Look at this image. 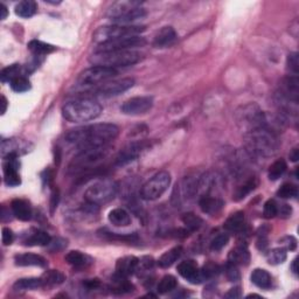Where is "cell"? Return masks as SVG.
Masks as SVG:
<instances>
[{
    "mask_svg": "<svg viewBox=\"0 0 299 299\" xmlns=\"http://www.w3.org/2000/svg\"><path fill=\"white\" fill-rule=\"evenodd\" d=\"M298 195V188L293 183H284L280 187V190L277 191V196H280L282 199H291L296 198Z\"/></svg>",
    "mask_w": 299,
    "mask_h": 299,
    "instance_id": "43",
    "label": "cell"
},
{
    "mask_svg": "<svg viewBox=\"0 0 299 299\" xmlns=\"http://www.w3.org/2000/svg\"><path fill=\"white\" fill-rule=\"evenodd\" d=\"M120 134V129L110 123H100L88 126L73 129L65 134V141L74 144L79 149L85 150L91 147L108 145Z\"/></svg>",
    "mask_w": 299,
    "mask_h": 299,
    "instance_id": "1",
    "label": "cell"
},
{
    "mask_svg": "<svg viewBox=\"0 0 299 299\" xmlns=\"http://www.w3.org/2000/svg\"><path fill=\"white\" fill-rule=\"evenodd\" d=\"M134 84L133 79H122L117 81L105 82V83L101 84L95 90H90L87 94H94V96L100 97H112L121 95V94L128 91L130 88H132Z\"/></svg>",
    "mask_w": 299,
    "mask_h": 299,
    "instance_id": "12",
    "label": "cell"
},
{
    "mask_svg": "<svg viewBox=\"0 0 299 299\" xmlns=\"http://www.w3.org/2000/svg\"><path fill=\"white\" fill-rule=\"evenodd\" d=\"M11 210L16 219L21 221H30L32 219V207L26 200L14 199L11 202Z\"/></svg>",
    "mask_w": 299,
    "mask_h": 299,
    "instance_id": "23",
    "label": "cell"
},
{
    "mask_svg": "<svg viewBox=\"0 0 299 299\" xmlns=\"http://www.w3.org/2000/svg\"><path fill=\"white\" fill-rule=\"evenodd\" d=\"M28 49H30L35 56H43L49 54V53H53L56 48L54 46H52V44L42 42V41L32 40L31 42L28 43Z\"/></svg>",
    "mask_w": 299,
    "mask_h": 299,
    "instance_id": "33",
    "label": "cell"
},
{
    "mask_svg": "<svg viewBox=\"0 0 299 299\" xmlns=\"http://www.w3.org/2000/svg\"><path fill=\"white\" fill-rule=\"evenodd\" d=\"M110 149L108 145L100 147H91V149L82 150L81 152L73 159L69 165V173L83 174L85 172L98 171L100 163L108 157Z\"/></svg>",
    "mask_w": 299,
    "mask_h": 299,
    "instance_id": "4",
    "label": "cell"
},
{
    "mask_svg": "<svg viewBox=\"0 0 299 299\" xmlns=\"http://www.w3.org/2000/svg\"><path fill=\"white\" fill-rule=\"evenodd\" d=\"M182 255V248L178 245V247H174L170 249L169 251H166L165 254H163L160 259L158 261V264L160 268H170L171 265H173L175 262H177L180 256Z\"/></svg>",
    "mask_w": 299,
    "mask_h": 299,
    "instance_id": "28",
    "label": "cell"
},
{
    "mask_svg": "<svg viewBox=\"0 0 299 299\" xmlns=\"http://www.w3.org/2000/svg\"><path fill=\"white\" fill-rule=\"evenodd\" d=\"M257 186V180L256 178H250L245 181L243 185L237 187V190L234 194V200L236 201H240V200H243L248 194H250L251 192L255 190Z\"/></svg>",
    "mask_w": 299,
    "mask_h": 299,
    "instance_id": "35",
    "label": "cell"
},
{
    "mask_svg": "<svg viewBox=\"0 0 299 299\" xmlns=\"http://www.w3.org/2000/svg\"><path fill=\"white\" fill-rule=\"evenodd\" d=\"M290 159H291L292 162H297L299 159V153H298V149L296 147V149L292 150V152L290 153Z\"/></svg>",
    "mask_w": 299,
    "mask_h": 299,
    "instance_id": "56",
    "label": "cell"
},
{
    "mask_svg": "<svg viewBox=\"0 0 299 299\" xmlns=\"http://www.w3.org/2000/svg\"><path fill=\"white\" fill-rule=\"evenodd\" d=\"M286 169H288V165H286V162L284 160V159H278V160H276L271 166L269 167V172H268L269 179L272 180V181L278 180L285 173Z\"/></svg>",
    "mask_w": 299,
    "mask_h": 299,
    "instance_id": "36",
    "label": "cell"
},
{
    "mask_svg": "<svg viewBox=\"0 0 299 299\" xmlns=\"http://www.w3.org/2000/svg\"><path fill=\"white\" fill-rule=\"evenodd\" d=\"M65 120L71 123H84L96 120L102 113V106L91 97H81L65 104L62 108Z\"/></svg>",
    "mask_w": 299,
    "mask_h": 299,
    "instance_id": "3",
    "label": "cell"
},
{
    "mask_svg": "<svg viewBox=\"0 0 299 299\" xmlns=\"http://www.w3.org/2000/svg\"><path fill=\"white\" fill-rule=\"evenodd\" d=\"M41 278H42L43 285H59L62 284L65 281L64 275L62 272H60L59 270H51V271H47Z\"/></svg>",
    "mask_w": 299,
    "mask_h": 299,
    "instance_id": "39",
    "label": "cell"
},
{
    "mask_svg": "<svg viewBox=\"0 0 299 299\" xmlns=\"http://www.w3.org/2000/svg\"><path fill=\"white\" fill-rule=\"evenodd\" d=\"M228 262L237 265V267L239 265H248L249 262H250V254H249L247 248L243 247V245H240V247L233 249L229 252Z\"/></svg>",
    "mask_w": 299,
    "mask_h": 299,
    "instance_id": "25",
    "label": "cell"
},
{
    "mask_svg": "<svg viewBox=\"0 0 299 299\" xmlns=\"http://www.w3.org/2000/svg\"><path fill=\"white\" fill-rule=\"evenodd\" d=\"M244 144L248 152L256 157H273L280 150L278 137L273 131L268 128L257 129L244 133Z\"/></svg>",
    "mask_w": 299,
    "mask_h": 299,
    "instance_id": "2",
    "label": "cell"
},
{
    "mask_svg": "<svg viewBox=\"0 0 299 299\" xmlns=\"http://www.w3.org/2000/svg\"><path fill=\"white\" fill-rule=\"evenodd\" d=\"M142 60V54L136 51H111L95 52L90 57V63L94 65L108 68L129 67L138 63Z\"/></svg>",
    "mask_w": 299,
    "mask_h": 299,
    "instance_id": "5",
    "label": "cell"
},
{
    "mask_svg": "<svg viewBox=\"0 0 299 299\" xmlns=\"http://www.w3.org/2000/svg\"><path fill=\"white\" fill-rule=\"evenodd\" d=\"M14 262H15V265H18V267L44 268L47 265L46 259H43V257L40 255H36V254H31V252H25V254L15 255Z\"/></svg>",
    "mask_w": 299,
    "mask_h": 299,
    "instance_id": "21",
    "label": "cell"
},
{
    "mask_svg": "<svg viewBox=\"0 0 299 299\" xmlns=\"http://www.w3.org/2000/svg\"><path fill=\"white\" fill-rule=\"evenodd\" d=\"M118 193V183L111 179L101 180L90 186L84 193L85 201L94 206L105 204L114 199Z\"/></svg>",
    "mask_w": 299,
    "mask_h": 299,
    "instance_id": "9",
    "label": "cell"
},
{
    "mask_svg": "<svg viewBox=\"0 0 299 299\" xmlns=\"http://www.w3.org/2000/svg\"><path fill=\"white\" fill-rule=\"evenodd\" d=\"M280 94L290 101L297 102L298 103V96H299V81L298 76L290 75L285 77L281 84V91Z\"/></svg>",
    "mask_w": 299,
    "mask_h": 299,
    "instance_id": "18",
    "label": "cell"
},
{
    "mask_svg": "<svg viewBox=\"0 0 299 299\" xmlns=\"http://www.w3.org/2000/svg\"><path fill=\"white\" fill-rule=\"evenodd\" d=\"M128 277L124 276H120V275H114L113 280H112V286H111V291L113 293L117 294H123V293H129L133 291V285L130 283V282L126 280Z\"/></svg>",
    "mask_w": 299,
    "mask_h": 299,
    "instance_id": "29",
    "label": "cell"
},
{
    "mask_svg": "<svg viewBox=\"0 0 299 299\" xmlns=\"http://www.w3.org/2000/svg\"><path fill=\"white\" fill-rule=\"evenodd\" d=\"M241 296H242V292H241L240 288H233V289L229 290L226 294H224V297L226 298H232V299L240 298Z\"/></svg>",
    "mask_w": 299,
    "mask_h": 299,
    "instance_id": "52",
    "label": "cell"
},
{
    "mask_svg": "<svg viewBox=\"0 0 299 299\" xmlns=\"http://www.w3.org/2000/svg\"><path fill=\"white\" fill-rule=\"evenodd\" d=\"M36 10H38V6L33 0H24L15 6V13L20 18H31L35 14Z\"/></svg>",
    "mask_w": 299,
    "mask_h": 299,
    "instance_id": "32",
    "label": "cell"
},
{
    "mask_svg": "<svg viewBox=\"0 0 299 299\" xmlns=\"http://www.w3.org/2000/svg\"><path fill=\"white\" fill-rule=\"evenodd\" d=\"M291 270L294 275H297L298 273V269H297V260H293L292 261V264H291Z\"/></svg>",
    "mask_w": 299,
    "mask_h": 299,
    "instance_id": "58",
    "label": "cell"
},
{
    "mask_svg": "<svg viewBox=\"0 0 299 299\" xmlns=\"http://www.w3.org/2000/svg\"><path fill=\"white\" fill-rule=\"evenodd\" d=\"M52 237L46 232L35 231L33 234L27 237L25 241V244L27 245H48L51 243Z\"/></svg>",
    "mask_w": 299,
    "mask_h": 299,
    "instance_id": "34",
    "label": "cell"
},
{
    "mask_svg": "<svg viewBox=\"0 0 299 299\" xmlns=\"http://www.w3.org/2000/svg\"><path fill=\"white\" fill-rule=\"evenodd\" d=\"M146 147L147 144L145 142L131 143V144L126 145L124 149L117 154L116 159H114V163H116V165L118 166H124L126 164L132 163L142 154V152L146 149Z\"/></svg>",
    "mask_w": 299,
    "mask_h": 299,
    "instance_id": "16",
    "label": "cell"
},
{
    "mask_svg": "<svg viewBox=\"0 0 299 299\" xmlns=\"http://www.w3.org/2000/svg\"><path fill=\"white\" fill-rule=\"evenodd\" d=\"M235 121L237 126L244 133L257 129L268 128L267 116L263 110L255 103L241 105L235 111Z\"/></svg>",
    "mask_w": 299,
    "mask_h": 299,
    "instance_id": "7",
    "label": "cell"
},
{
    "mask_svg": "<svg viewBox=\"0 0 299 299\" xmlns=\"http://www.w3.org/2000/svg\"><path fill=\"white\" fill-rule=\"evenodd\" d=\"M59 191L54 190L52 193V201H51V207H52V211H54L55 208L57 207V203H59Z\"/></svg>",
    "mask_w": 299,
    "mask_h": 299,
    "instance_id": "54",
    "label": "cell"
},
{
    "mask_svg": "<svg viewBox=\"0 0 299 299\" xmlns=\"http://www.w3.org/2000/svg\"><path fill=\"white\" fill-rule=\"evenodd\" d=\"M20 71H21V67H20V64H12V65H8V67L4 68L2 71V74H0V79H2L3 83H11L12 81L16 77L21 76L20 75Z\"/></svg>",
    "mask_w": 299,
    "mask_h": 299,
    "instance_id": "38",
    "label": "cell"
},
{
    "mask_svg": "<svg viewBox=\"0 0 299 299\" xmlns=\"http://www.w3.org/2000/svg\"><path fill=\"white\" fill-rule=\"evenodd\" d=\"M2 101H3V109H2V113L4 114L6 112V109H7V100L5 96H2Z\"/></svg>",
    "mask_w": 299,
    "mask_h": 299,
    "instance_id": "57",
    "label": "cell"
},
{
    "mask_svg": "<svg viewBox=\"0 0 299 299\" xmlns=\"http://www.w3.org/2000/svg\"><path fill=\"white\" fill-rule=\"evenodd\" d=\"M146 44V40L142 36H129L109 42L98 44L96 52H111V51H134V48L143 47Z\"/></svg>",
    "mask_w": 299,
    "mask_h": 299,
    "instance_id": "13",
    "label": "cell"
},
{
    "mask_svg": "<svg viewBox=\"0 0 299 299\" xmlns=\"http://www.w3.org/2000/svg\"><path fill=\"white\" fill-rule=\"evenodd\" d=\"M229 242V236L227 234H219L216 235L211 242V248L214 251H220L226 247Z\"/></svg>",
    "mask_w": 299,
    "mask_h": 299,
    "instance_id": "45",
    "label": "cell"
},
{
    "mask_svg": "<svg viewBox=\"0 0 299 299\" xmlns=\"http://www.w3.org/2000/svg\"><path fill=\"white\" fill-rule=\"evenodd\" d=\"M146 16V11L139 2L114 3L106 11V18L114 25H129Z\"/></svg>",
    "mask_w": 299,
    "mask_h": 299,
    "instance_id": "6",
    "label": "cell"
},
{
    "mask_svg": "<svg viewBox=\"0 0 299 299\" xmlns=\"http://www.w3.org/2000/svg\"><path fill=\"white\" fill-rule=\"evenodd\" d=\"M291 207L288 206V204H282L281 208L278 207V214H281L282 216H284V218H289V216H291Z\"/></svg>",
    "mask_w": 299,
    "mask_h": 299,
    "instance_id": "53",
    "label": "cell"
},
{
    "mask_svg": "<svg viewBox=\"0 0 299 299\" xmlns=\"http://www.w3.org/2000/svg\"><path fill=\"white\" fill-rule=\"evenodd\" d=\"M11 88L15 93H26L31 89V82L28 81L27 77L19 76L11 82Z\"/></svg>",
    "mask_w": 299,
    "mask_h": 299,
    "instance_id": "42",
    "label": "cell"
},
{
    "mask_svg": "<svg viewBox=\"0 0 299 299\" xmlns=\"http://www.w3.org/2000/svg\"><path fill=\"white\" fill-rule=\"evenodd\" d=\"M286 260V250L284 248H275L268 251L267 261L269 264L278 265L284 263Z\"/></svg>",
    "mask_w": 299,
    "mask_h": 299,
    "instance_id": "41",
    "label": "cell"
},
{
    "mask_svg": "<svg viewBox=\"0 0 299 299\" xmlns=\"http://www.w3.org/2000/svg\"><path fill=\"white\" fill-rule=\"evenodd\" d=\"M0 11H2V20H5L8 15V10L4 4H0Z\"/></svg>",
    "mask_w": 299,
    "mask_h": 299,
    "instance_id": "55",
    "label": "cell"
},
{
    "mask_svg": "<svg viewBox=\"0 0 299 299\" xmlns=\"http://www.w3.org/2000/svg\"><path fill=\"white\" fill-rule=\"evenodd\" d=\"M4 163V180L5 183L10 187H16L21 183V179L18 173L20 163L18 160V154L10 153L7 154Z\"/></svg>",
    "mask_w": 299,
    "mask_h": 299,
    "instance_id": "15",
    "label": "cell"
},
{
    "mask_svg": "<svg viewBox=\"0 0 299 299\" xmlns=\"http://www.w3.org/2000/svg\"><path fill=\"white\" fill-rule=\"evenodd\" d=\"M177 278L171 275H166L162 278V281L159 282L157 291L160 294L169 293L177 288Z\"/></svg>",
    "mask_w": 299,
    "mask_h": 299,
    "instance_id": "37",
    "label": "cell"
},
{
    "mask_svg": "<svg viewBox=\"0 0 299 299\" xmlns=\"http://www.w3.org/2000/svg\"><path fill=\"white\" fill-rule=\"evenodd\" d=\"M288 69L293 76L298 75L299 71V61L297 53H290L288 56Z\"/></svg>",
    "mask_w": 299,
    "mask_h": 299,
    "instance_id": "47",
    "label": "cell"
},
{
    "mask_svg": "<svg viewBox=\"0 0 299 299\" xmlns=\"http://www.w3.org/2000/svg\"><path fill=\"white\" fill-rule=\"evenodd\" d=\"M139 267V259L134 256H125L117 261L116 273L120 276L129 277L137 271Z\"/></svg>",
    "mask_w": 299,
    "mask_h": 299,
    "instance_id": "20",
    "label": "cell"
},
{
    "mask_svg": "<svg viewBox=\"0 0 299 299\" xmlns=\"http://www.w3.org/2000/svg\"><path fill=\"white\" fill-rule=\"evenodd\" d=\"M175 40H177V33H175L174 28L165 26L154 35L153 46L157 48H166L172 46L175 42Z\"/></svg>",
    "mask_w": 299,
    "mask_h": 299,
    "instance_id": "19",
    "label": "cell"
},
{
    "mask_svg": "<svg viewBox=\"0 0 299 299\" xmlns=\"http://www.w3.org/2000/svg\"><path fill=\"white\" fill-rule=\"evenodd\" d=\"M178 272L192 284H200L204 281L201 270L194 261H183L178 265Z\"/></svg>",
    "mask_w": 299,
    "mask_h": 299,
    "instance_id": "17",
    "label": "cell"
},
{
    "mask_svg": "<svg viewBox=\"0 0 299 299\" xmlns=\"http://www.w3.org/2000/svg\"><path fill=\"white\" fill-rule=\"evenodd\" d=\"M145 31L144 26H134V25H109L97 28L93 38L97 44L109 42L122 38L137 36Z\"/></svg>",
    "mask_w": 299,
    "mask_h": 299,
    "instance_id": "8",
    "label": "cell"
},
{
    "mask_svg": "<svg viewBox=\"0 0 299 299\" xmlns=\"http://www.w3.org/2000/svg\"><path fill=\"white\" fill-rule=\"evenodd\" d=\"M153 106L152 97L149 96H139L132 97L123 103L121 106V111L129 116H139L150 111Z\"/></svg>",
    "mask_w": 299,
    "mask_h": 299,
    "instance_id": "14",
    "label": "cell"
},
{
    "mask_svg": "<svg viewBox=\"0 0 299 299\" xmlns=\"http://www.w3.org/2000/svg\"><path fill=\"white\" fill-rule=\"evenodd\" d=\"M182 223L185 224L188 232H195L201 227L202 220L198 215H195L194 213H186L182 216Z\"/></svg>",
    "mask_w": 299,
    "mask_h": 299,
    "instance_id": "40",
    "label": "cell"
},
{
    "mask_svg": "<svg viewBox=\"0 0 299 299\" xmlns=\"http://www.w3.org/2000/svg\"><path fill=\"white\" fill-rule=\"evenodd\" d=\"M280 242H282V245H283L285 250H290V251L296 250L297 240L294 239L293 236H285L280 241Z\"/></svg>",
    "mask_w": 299,
    "mask_h": 299,
    "instance_id": "49",
    "label": "cell"
},
{
    "mask_svg": "<svg viewBox=\"0 0 299 299\" xmlns=\"http://www.w3.org/2000/svg\"><path fill=\"white\" fill-rule=\"evenodd\" d=\"M118 74L117 69L100 67V65H93L84 72H82L76 80V87L81 89L91 90L93 87H100L101 84L109 82V80L113 79ZM87 91V93H88Z\"/></svg>",
    "mask_w": 299,
    "mask_h": 299,
    "instance_id": "10",
    "label": "cell"
},
{
    "mask_svg": "<svg viewBox=\"0 0 299 299\" xmlns=\"http://www.w3.org/2000/svg\"><path fill=\"white\" fill-rule=\"evenodd\" d=\"M64 260L69 265H72V267H74L75 269L87 268L93 263V260L90 259L88 255H85V254L77 251V250L69 251L67 255H65Z\"/></svg>",
    "mask_w": 299,
    "mask_h": 299,
    "instance_id": "24",
    "label": "cell"
},
{
    "mask_svg": "<svg viewBox=\"0 0 299 299\" xmlns=\"http://www.w3.org/2000/svg\"><path fill=\"white\" fill-rule=\"evenodd\" d=\"M199 206L203 213H206V214H210V215H214V214H218V213L222 210L224 203L220 198L206 194V195L200 196Z\"/></svg>",
    "mask_w": 299,
    "mask_h": 299,
    "instance_id": "22",
    "label": "cell"
},
{
    "mask_svg": "<svg viewBox=\"0 0 299 299\" xmlns=\"http://www.w3.org/2000/svg\"><path fill=\"white\" fill-rule=\"evenodd\" d=\"M171 185V174L166 171L158 172L152 178L143 185L141 190V196L147 201L157 200L169 190Z\"/></svg>",
    "mask_w": 299,
    "mask_h": 299,
    "instance_id": "11",
    "label": "cell"
},
{
    "mask_svg": "<svg viewBox=\"0 0 299 299\" xmlns=\"http://www.w3.org/2000/svg\"><path fill=\"white\" fill-rule=\"evenodd\" d=\"M250 278L252 283L260 289L269 290L272 285V278L267 270L264 269H255L252 271Z\"/></svg>",
    "mask_w": 299,
    "mask_h": 299,
    "instance_id": "26",
    "label": "cell"
},
{
    "mask_svg": "<svg viewBox=\"0 0 299 299\" xmlns=\"http://www.w3.org/2000/svg\"><path fill=\"white\" fill-rule=\"evenodd\" d=\"M43 286L42 278H21L18 280L13 285L15 291H27V290H35Z\"/></svg>",
    "mask_w": 299,
    "mask_h": 299,
    "instance_id": "31",
    "label": "cell"
},
{
    "mask_svg": "<svg viewBox=\"0 0 299 299\" xmlns=\"http://www.w3.org/2000/svg\"><path fill=\"white\" fill-rule=\"evenodd\" d=\"M101 285V282L95 278V280H87L83 282V286L84 288H87L88 290H95L97 288H100Z\"/></svg>",
    "mask_w": 299,
    "mask_h": 299,
    "instance_id": "51",
    "label": "cell"
},
{
    "mask_svg": "<svg viewBox=\"0 0 299 299\" xmlns=\"http://www.w3.org/2000/svg\"><path fill=\"white\" fill-rule=\"evenodd\" d=\"M276 215H278V204L275 200L270 199L264 203L263 216L265 219H273Z\"/></svg>",
    "mask_w": 299,
    "mask_h": 299,
    "instance_id": "46",
    "label": "cell"
},
{
    "mask_svg": "<svg viewBox=\"0 0 299 299\" xmlns=\"http://www.w3.org/2000/svg\"><path fill=\"white\" fill-rule=\"evenodd\" d=\"M109 221L116 227H126L131 223V216L123 208H114L109 213Z\"/></svg>",
    "mask_w": 299,
    "mask_h": 299,
    "instance_id": "27",
    "label": "cell"
},
{
    "mask_svg": "<svg viewBox=\"0 0 299 299\" xmlns=\"http://www.w3.org/2000/svg\"><path fill=\"white\" fill-rule=\"evenodd\" d=\"M102 237L106 240H113V241H122V242H136L138 241L137 235H118L114 233H108L105 231H102Z\"/></svg>",
    "mask_w": 299,
    "mask_h": 299,
    "instance_id": "44",
    "label": "cell"
},
{
    "mask_svg": "<svg viewBox=\"0 0 299 299\" xmlns=\"http://www.w3.org/2000/svg\"><path fill=\"white\" fill-rule=\"evenodd\" d=\"M226 276L229 280V282H237L240 280V271L237 265L233 264V263H227L226 265Z\"/></svg>",
    "mask_w": 299,
    "mask_h": 299,
    "instance_id": "48",
    "label": "cell"
},
{
    "mask_svg": "<svg viewBox=\"0 0 299 299\" xmlns=\"http://www.w3.org/2000/svg\"><path fill=\"white\" fill-rule=\"evenodd\" d=\"M244 227V213L243 212H236L234 214H232L224 222V228L228 232L233 233H239Z\"/></svg>",
    "mask_w": 299,
    "mask_h": 299,
    "instance_id": "30",
    "label": "cell"
},
{
    "mask_svg": "<svg viewBox=\"0 0 299 299\" xmlns=\"http://www.w3.org/2000/svg\"><path fill=\"white\" fill-rule=\"evenodd\" d=\"M2 241L4 245H10L13 243L14 241V234L10 228H3L2 232Z\"/></svg>",
    "mask_w": 299,
    "mask_h": 299,
    "instance_id": "50",
    "label": "cell"
}]
</instances>
